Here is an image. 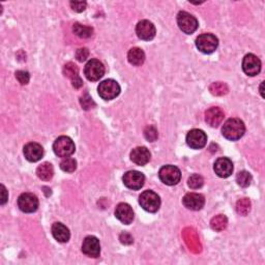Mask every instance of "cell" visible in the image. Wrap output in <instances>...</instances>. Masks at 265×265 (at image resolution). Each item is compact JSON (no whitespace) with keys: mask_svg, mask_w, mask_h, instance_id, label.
<instances>
[{"mask_svg":"<svg viewBox=\"0 0 265 265\" xmlns=\"http://www.w3.org/2000/svg\"><path fill=\"white\" fill-rule=\"evenodd\" d=\"M243 70L248 76L254 77L261 71V61L254 54H247L243 60Z\"/></svg>","mask_w":265,"mask_h":265,"instance_id":"7c38bea8","label":"cell"},{"mask_svg":"<svg viewBox=\"0 0 265 265\" xmlns=\"http://www.w3.org/2000/svg\"><path fill=\"white\" fill-rule=\"evenodd\" d=\"M8 199V195H7V191L5 189V187L3 184H1V205H4L6 203Z\"/></svg>","mask_w":265,"mask_h":265,"instance_id":"f35d334b","label":"cell"},{"mask_svg":"<svg viewBox=\"0 0 265 265\" xmlns=\"http://www.w3.org/2000/svg\"><path fill=\"white\" fill-rule=\"evenodd\" d=\"M38 177L44 181L50 180L54 175V168L50 163H44L37 169Z\"/></svg>","mask_w":265,"mask_h":265,"instance_id":"cb8c5ba5","label":"cell"},{"mask_svg":"<svg viewBox=\"0 0 265 265\" xmlns=\"http://www.w3.org/2000/svg\"><path fill=\"white\" fill-rule=\"evenodd\" d=\"M53 151L56 156L60 158H68L75 153L76 146L70 137L61 136L55 140L53 144Z\"/></svg>","mask_w":265,"mask_h":265,"instance_id":"7a4b0ae2","label":"cell"},{"mask_svg":"<svg viewBox=\"0 0 265 265\" xmlns=\"http://www.w3.org/2000/svg\"><path fill=\"white\" fill-rule=\"evenodd\" d=\"M18 206L23 212L31 213L38 211L39 199L36 195L31 193H24L18 199Z\"/></svg>","mask_w":265,"mask_h":265,"instance_id":"9c48e42d","label":"cell"},{"mask_svg":"<svg viewBox=\"0 0 265 265\" xmlns=\"http://www.w3.org/2000/svg\"><path fill=\"white\" fill-rule=\"evenodd\" d=\"M159 177L167 186H175L180 181L181 172L175 166L166 165L159 169Z\"/></svg>","mask_w":265,"mask_h":265,"instance_id":"5b68a950","label":"cell"},{"mask_svg":"<svg viewBox=\"0 0 265 265\" xmlns=\"http://www.w3.org/2000/svg\"><path fill=\"white\" fill-rule=\"evenodd\" d=\"M128 60L135 66H140L145 61V53L140 48H132L128 53Z\"/></svg>","mask_w":265,"mask_h":265,"instance_id":"603a6c76","label":"cell"},{"mask_svg":"<svg viewBox=\"0 0 265 265\" xmlns=\"http://www.w3.org/2000/svg\"><path fill=\"white\" fill-rule=\"evenodd\" d=\"M177 24L180 30L187 34L194 33L198 28V21L187 11H179L177 15Z\"/></svg>","mask_w":265,"mask_h":265,"instance_id":"52a82bcc","label":"cell"},{"mask_svg":"<svg viewBox=\"0 0 265 265\" xmlns=\"http://www.w3.org/2000/svg\"><path fill=\"white\" fill-rule=\"evenodd\" d=\"M70 4H71V7L75 11H77V13H81V11L85 10L87 6V3L85 1H71Z\"/></svg>","mask_w":265,"mask_h":265,"instance_id":"8d00e7d4","label":"cell"},{"mask_svg":"<svg viewBox=\"0 0 265 265\" xmlns=\"http://www.w3.org/2000/svg\"><path fill=\"white\" fill-rule=\"evenodd\" d=\"M84 74L89 81H99L105 75V66L100 60L91 59L85 65Z\"/></svg>","mask_w":265,"mask_h":265,"instance_id":"ba28073f","label":"cell"},{"mask_svg":"<svg viewBox=\"0 0 265 265\" xmlns=\"http://www.w3.org/2000/svg\"><path fill=\"white\" fill-rule=\"evenodd\" d=\"M63 75L72 81V84L75 88H80L83 86L82 79L79 76V68L73 62H67L63 66Z\"/></svg>","mask_w":265,"mask_h":265,"instance_id":"e0dca14e","label":"cell"},{"mask_svg":"<svg viewBox=\"0 0 265 265\" xmlns=\"http://www.w3.org/2000/svg\"><path fill=\"white\" fill-rule=\"evenodd\" d=\"M227 224H228L227 217L223 214H218V215L212 217V221H211L212 228L216 232H221V231H223V230H225L227 227Z\"/></svg>","mask_w":265,"mask_h":265,"instance_id":"484cf974","label":"cell"},{"mask_svg":"<svg viewBox=\"0 0 265 265\" xmlns=\"http://www.w3.org/2000/svg\"><path fill=\"white\" fill-rule=\"evenodd\" d=\"M207 136L202 130L194 129L187 135V143L193 149H201L206 145Z\"/></svg>","mask_w":265,"mask_h":265,"instance_id":"4fadbf2b","label":"cell"},{"mask_svg":"<svg viewBox=\"0 0 265 265\" xmlns=\"http://www.w3.org/2000/svg\"><path fill=\"white\" fill-rule=\"evenodd\" d=\"M251 211V201L248 198H243L236 203V212L240 215H247Z\"/></svg>","mask_w":265,"mask_h":265,"instance_id":"83f0119b","label":"cell"},{"mask_svg":"<svg viewBox=\"0 0 265 265\" xmlns=\"http://www.w3.org/2000/svg\"><path fill=\"white\" fill-rule=\"evenodd\" d=\"M80 104H81V106L84 110H90L96 106L94 100L89 97L88 94H85L81 97V99H80Z\"/></svg>","mask_w":265,"mask_h":265,"instance_id":"d6a6232c","label":"cell"},{"mask_svg":"<svg viewBox=\"0 0 265 265\" xmlns=\"http://www.w3.org/2000/svg\"><path fill=\"white\" fill-rule=\"evenodd\" d=\"M122 180L126 188L137 191V190H140L144 186L145 177L141 172L133 170V171L126 172V173L123 175Z\"/></svg>","mask_w":265,"mask_h":265,"instance_id":"30bf717a","label":"cell"},{"mask_svg":"<svg viewBox=\"0 0 265 265\" xmlns=\"http://www.w3.org/2000/svg\"><path fill=\"white\" fill-rule=\"evenodd\" d=\"M139 203L142 209L148 212H157L160 206L159 195L154 191H144L139 197Z\"/></svg>","mask_w":265,"mask_h":265,"instance_id":"277c9868","label":"cell"},{"mask_svg":"<svg viewBox=\"0 0 265 265\" xmlns=\"http://www.w3.org/2000/svg\"><path fill=\"white\" fill-rule=\"evenodd\" d=\"M100 97L105 101H111L117 98L120 94V86L115 80L108 79L100 83L98 87Z\"/></svg>","mask_w":265,"mask_h":265,"instance_id":"3957f363","label":"cell"},{"mask_svg":"<svg viewBox=\"0 0 265 265\" xmlns=\"http://www.w3.org/2000/svg\"><path fill=\"white\" fill-rule=\"evenodd\" d=\"M24 156L29 162L36 163L43 158L44 149L39 143L30 142L24 146Z\"/></svg>","mask_w":265,"mask_h":265,"instance_id":"ac0fdd59","label":"cell"},{"mask_svg":"<svg viewBox=\"0 0 265 265\" xmlns=\"http://www.w3.org/2000/svg\"><path fill=\"white\" fill-rule=\"evenodd\" d=\"M89 56V50L87 48H80L76 52V58L78 61L83 62L85 61Z\"/></svg>","mask_w":265,"mask_h":265,"instance_id":"d590c367","label":"cell"},{"mask_svg":"<svg viewBox=\"0 0 265 265\" xmlns=\"http://www.w3.org/2000/svg\"><path fill=\"white\" fill-rule=\"evenodd\" d=\"M73 31L76 36H78L81 39H88L92 36V33H94V29H92L91 27L82 25V24H80V23H76V24H74Z\"/></svg>","mask_w":265,"mask_h":265,"instance_id":"d4e9b609","label":"cell"},{"mask_svg":"<svg viewBox=\"0 0 265 265\" xmlns=\"http://www.w3.org/2000/svg\"><path fill=\"white\" fill-rule=\"evenodd\" d=\"M218 46L217 38L212 33L201 34L196 40V47L198 50L204 54L213 53Z\"/></svg>","mask_w":265,"mask_h":265,"instance_id":"8992f818","label":"cell"},{"mask_svg":"<svg viewBox=\"0 0 265 265\" xmlns=\"http://www.w3.org/2000/svg\"><path fill=\"white\" fill-rule=\"evenodd\" d=\"M225 117V113L221 108L212 107L209 109L205 113V120L212 128H216L220 125Z\"/></svg>","mask_w":265,"mask_h":265,"instance_id":"44dd1931","label":"cell"},{"mask_svg":"<svg viewBox=\"0 0 265 265\" xmlns=\"http://www.w3.org/2000/svg\"><path fill=\"white\" fill-rule=\"evenodd\" d=\"M119 238H120L121 243L124 244V245H131V244H133V241H134L132 235L129 234V233H125V232L124 233H121Z\"/></svg>","mask_w":265,"mask_h":265,"instance_id":"74e56055","label":"cell"},{"mask_svg":"<svg viewBox=\"0 0 265 265\" xmlns=\"http://www.w3.org/2000/svg\"><path fill=\"white\" fill-rule=\"evenodd\" d=\"M115 215L125 225H130L134 220L133 209L128 203H119L115 210Z\"/></svg>","mask_w":265,"mask_h":265,"instance_id":"d6986e66","label":"cell"},{"mask_svg":"<svg viewBox=\"0 0 265 265\" xmlns=\"http://www.w3.org/2000/svg\"><path fill=\"white\" fill-rule=\"evenodd\" d=\"M144 136L148 141L154 142L158 139V131L156 130L155 126H147L144 131Z\"/></svg>","mask_w":265,"mask_h":265,"instance_id":"836d02e7","label":"cell"},{"mask_svg":"<svg viewBox=\"0 0 265 265\" xmlns=\"http://www.w3.org/2000/svg\"><path fill=\"white\" fill-rule=\"evenodd\" d=\"M214 172L218 177L227 178L232 174L233 172V164L231 159L228 158H220L215 160L214 163Z\"/></svg>","mask_w":265,"mask_h":265,"instance_id":"9a60e30c","label":"cell"},{"mask_svg":"<svg viewBox=\"0 0 265 265\" xmlns=\"http://www.w3.org/2000/svg\"><path fill=\"white\" fill-rule=\"evenodd\" d=\"M188 184L189 187L193 190H197V189H200L202 188V186L204 184V179L201 175L199 174H194L192 175L189 180H188Z\"/></svg>","mask_w":265,"mask_h":265,"instance_id":"4dcf8cb0","label":"cell"},{"mask_svg":"<svg viewBox=\"0 0 265 265\" xmlns=\"http://www.w3.org/2000/svg\"><path fill=\"white\" fill-rule=\"evenodd\" d=\"M246 132V126L243 120L238 118L228 119L222 128L223 136L230 141H236L244 136Z\"/></svg>","mask_w":265,"mask_h":265,"instance_id":"6da1fadb","label":"cell"},{"mask_svg":"<svg viewBox=\"0 0 265 265\" xmlns=\"http://www.w3.org/2000/svg\"><path fill=\"white\" fill-rule=\"evenodd\" d=\"M82 252L88 257L98 258L101 254L100 240L96 236H87L83 240Z\"/></svg>","mask_w":265,"mask_h":265,"instance_id":"5bb4252c","label":"cell"},{"mask_svg":"<svg viewBox=\"0 0 265 265\" xmlns=\"http://www.w3.org/2000/svg\"><path fill=\"white\" fill-rule=\"evenodd\" d=\"M183 205L191 211H200L205 204L203 195L197 193H189L182 199Z\"/></svg>","mask_w":265,"mask_h":265,"instance_id":"2e32d148","label":"cell"},{"mask_svg":"<svg viewBox=\"0 0 265 265\" xmlns=\"http://www.w3.org/2000/svg\"><path fill=\"white\" fill-rule=\"evenodd\" d=\"M151 157H152L151 153H149L148 149L144 146L136 147L131 153L132 162L138 166L146 165L149 160H151Z\"/></svg>","mask_w":265,"mask_h":265,"instance_id":"ffe728a7","label":"cell"},{"mask_svg":"<svg viewBox=\"0 0 265 265\" xmlns=\"http://www.w3.org/2000/svg\"><path fill=\"white\" fill-rule=\"evenodd\" d=\"M189 231L190 232H187L186 231V235H184V236H186V241L192 240V243H191V245H189V247L191 248V250L197 249V251H200V246H199V239H198V237H196L195 239L193 238L194 235L196 234L195 231H193V230H190V229H189Z\"/></svg>","mask_w":265,"mask_h":265,"instance_id":"1f68e13d","label":"cell"},{"mask_svg":"<svg viewBox=\"0 0 265 265\" xmlns=\"http://www.w3.org/2000/svg\"><path fill=\"white\" fill-rule=\"evenodd\" d=\"M263 83H264V82H262V84H261V87H260V92H261V96L264 98V95H263Z\"/></svg>","mask_w":265,"mask_h":265,"instance_id":"ab89813d","label":"cell"},{"mask_svg":"<svg viewBox=\"0 0 265 265\" xmlns=\"http://www.w3.org/2000/svg\"><path fill=\"white\" fill-rule=\"evenodd\" d=\"M16 78L20 84L26 85L28 84L30 80V75L28 72H25V71H18L16 72Z\"/></svg>","mask_w":265,"mask_h":265,"instance_id":"e575fe53","label":"cell"},{"mask_svg":"<svg viewBox=\"0 0 265 265\" xmlns=\"http://www.w3.org/2000/svg\"><path fill=\"white\" fill-rule=\"evenodd\" d=\"M252 175L248 171H240L236 175V181L241 188H248L252 182Z\"/></svg>","mask_w":265,"mask_h":265,"instance_id":"f1b7e54d","label":"cell"},{"mask_svg":"<svg viewBox=\"0 0 265 265\" xmlns=\"http://www.w3.org/2000/svg\"><path fill=\"white\" fill-rule=\"evenodd\" d=\"M52 234L59 243H67L71 237L70 230L61 223H54L52 226Z\"/></svg>","mask_w":265,"mask_h":265,"instance_id":"7402d4cb","label":"cell"},{"mask_svg":"<svg viewBox=\"0 0 265 265\" xmlns=\"http://www.w3.org/2000/svg\"><path fill=\"white\" fill-rule=\"evenodd\" d=\"M60 168L62 171L67 172V173H72L77 169V162L73 158H64V159L61 160Z\"/></svg>","mask_w":265,"mask_h":265,"instance_id":"f546056e","label":"cell"},{"mask_svg":"<svg viewBox=\"0 0 265 265\" xmlns=\"http://www.w3.org/2000/svg\"><path fill=\"white\" fill-rule=\"evenodd\" d=\"M210 90L212 92V95L216 96V97H221V96H225L228 94L229 88L223 82H214L210 86Z\"/></svg>","mask_w":265,"mask_h":265,"instance_id":"4316f807","label":"cell"},{"mask_svg":"<svg viewBox=\"0 0 265 265\" xmlns=\"http://www.w3.org/2000/svg\"><path fill=\"white\" fill-rule=\"evenodd\" d=\"M156 27L151 21L142 20L136 26L138 38L142 41H152L156 37Z\"/></svg>","mask_w":265,"mask_h":265,"instance_id":"8fae6325","label":"cell"}]
</instances>
